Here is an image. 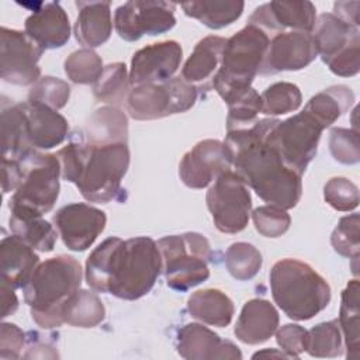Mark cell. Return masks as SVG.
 I'll return each mask as SVG.
<instances>
[{
    "mask_svg": "<svg viewBox=\"0 0 360 360\" xmlns=\"http://www.w3.org/2000/svg\"><path fill=\"white\" fill-rule=\"evenodd\" d=\"M325 127L307 110L278 121L269 134V142L280 153L283 162L302 176L315 158L318 142Z\"/></svg>",
    "mask_w": 360,
    "mask_h": 360,
    "instance_id": "cell-11",
    "label": "cell"
},
{
    "mask_svg": "<svg viewBox=\"0 0 360 360\" xmlns=\"http://www.w3.org/2000/svg\"><path fill=\"white\" fill-rule=\"evenodd\" d=\"M177 353L187 360H239L242 353L236 345L221 339L207 326L187 323L177 332Z\"/></svg>",
    "mask_w": 360,
    "mask_h": 360,
    "instance_id": "cell-20",
    "label": "cell"
},
{
    "mask_svg": "<svg viewBox=\"0 0 360 360\" xmlns=\"http://www.w3.org/2000/svg\"><path fill=\"white\" fill-rule=\"evenodd\" d=\"M207 207L219 232L238 233L249 222L250 193L235 172L226 170L215 179L207 191Z\"/></svg>",
    "mask_w": 360,
    "mask_h": 360,
    "instance_id": "cell-12",
    "label": "cell"
},
{
    "mask_svg": "<svg viewBox=\"0 0 360 360\" xmlns=\"http://www.w3.org/2000/svg\"><path fill=\"white\" fill-rule=\"evenodd\" d=\"M245 3L240 0L225 1H188L181 8L186 15L201 21L204 25L218 30L236 21L243 11Z\"/></svg>",
    "mask_w": 360,
    "mask_h": 360,
    "instance_id": "cell-32",
    "label": "cell"
},
{
    "mask_svg": "<svg viewBox=\"0 0 360 360\" xmlns=\"http://www.w3.org/2000/svg\"><path fill=\"white\" fill-rule=\"evenodd\" d=\"M105 214L89 204L73 202L62 207L53 215V224L65 246L75 252L90 248L104 231Z\"/></svg>",
    "mask_w": 360,
    "mask_h": 360,
    "instance_id": "cell-15",
    "label": "cell"
},
{
    "mask_svg": "<svg viewBox=\"0 0 360 360\" xmlns=\"http://www.w3.org/2000/svg\"><path fill=\"white\" fill-rule=\"evenodd\" d=\"M316 52L329 66L330 72L350 77L360 69L359 28L346 24L333 13L321 14L311 31Z\"/></svg>",
    "mask_w": 360,
    "mask_h": 360,
    "instance_id": "cell-9",
    "label": "cell"
},
{
    "mask_svg": "<svg viewBox=\"0 0 360 360\" xmlns=\"http://www.w3.org/2000/svg\"><path fill=\"white\" fill-rule=\"evenodd\" d=\"M329 149L335 160L343 165L357 163L360 159L357 131L347 128H332L329 134Z\"/></svg>",
    "mask_w": 360,
    "mask_h": 360,
    "instance_id": "cell-45",
    "label": "cell"
},
{
    "mask_svg": "<svg viewBox=\"0 0 360 360\" xmlns=\"http://www.w3.org/2000/svg\"><path fill=\"white\" fill-rule=\"evenodd\" d=\"M257 357H276V359H290V356L283 352V350H277V349H264V350H260L257 353L253 354V359H257Z\"/></svg>",
    "mask_w": 360,
    "mask_h": 360,
    "instance_id": "cell-52",
    "label": "cell"
},
{
    "mask_svg": "<svg viewBox=\"0 0 360 360\" xmlns=\"http://www.w3.org/2000/svg\"><path fill=\"white\" fill-rule=\"evenodd\" d=\"M105 308L97 294L89 290H77L73 292L62 308L65 323L77 328H94L103 322Z\"/></svg>",
    "mask_w": 360,
    "mask_h": 360,
    "instance_id": "cell-31",
    "label": "cell"
},
{
    "mask_svg": "<svg viewBox=\"0 0 360 360\" xmlns=\"http://www.w3.org/2000/svg\"><path fill=\"white\" fill-rule=\"evenodd\" d=\"M129 73L122 62L110 63L104 68L101 76L94 83L93 94L98 101L114 107L127 103L129 94Z\"/></svg>",
    "mask_w": 360,
    "mask_h": 360,
    "instance_id": "cell-34",
    "label": "cell"
},
{
    "mask_svg": "<svg viewBox=\"0 0 360 360\" xmlns=\"http://www.w3.org/2000/svg\"><path fill=\"white\" fill-rule=\"evenodd\" d=\"M343 336L338 319L322 322L308 330L305 352L312 357H338L343 354Z\"/></svg>",
    "mask_w": 360,
    "mask_h": 360,
    "instance_id": "cell-36",
    "label": "cell"
},
{
    "mask_svg": "<svg viewBox=\"0 0 360 360\" xmlns=\"http://www.w3.org/2000/svg\"><path fill=\"white\" fill-rule=\"evenodd\" d=\"M0 302H1V318L13 315L18 308V298L14 292V287L6 280L0 283Z\"/></svg>",
    "mask_w": 360,
    "mask_h": 360,
    "instance_id": "cell-50",
    "label": "cell"
},
{
    "mask_svg": "<svg viewBox=\"0 0 360 360\" xmlns=\"http://www.w3.org/2000/svg\"><path fill=\"white\" fill-rule=\"evenodd\" d=\"M198 90L183 77H172L162 83L135 86L127 98V111L134 120H159L190 110Z\"/></svg>",
    "mask_w": 360,
    "mask_h": 360,
    "instance_id": "cell-10",
    "label": "cell"
},
{
    "mask_svg": "<svg viewBox=\"0 0 360 360\" xmlns=\"http://www.w3.org/2000/svg\"><path fill=\"white\" fill-rule=\"evenodd\" d=\"M359 1H336L333 4V14L349 25L359 28Z\"/></svg>",
    "mask_w": 360,
    "mask_h": 360,
    "instance_id": "cell-49",
    "label": "cell"
},
{
    "mask_svg": "<svg viewBox=\"0 0 360 360\" xmlns=\"http://www.w3.org/2000/svg\"><path fill=\"white\" fill-rule=\"evenodd\" d=\"M262 264V253L248 242L232 243L225 252V266L229 274L239 281L253 278Z\"/></svg>",
    "mask_w": 360,
    "mask_h": 360,
    "instance_id": "cell-37",
    "label": "cell"
},
{
    "mask_svg": "<svg viewBox=\"0 0 360 360\" xmlns=\"http://www.w3.org/2000/svg\"><path fill=\"white\" fill-rule=\"evenodd\" d=\"M25 131L32 149H51L68 135V121L56 110L38 103H21Z\"/></svg>",
    "mask_w": 360,
    "mask_h": 360,
    "instance_id": "cell-22",
    "label": "cell"
},
{
    "mask_svg": "<svg viewBox=\"0 0 360 360\" xmlns=\"http://www.w3.org/2000/svg\"><path fill=\"white\" fill-rule=\"evenodd\" d=\"M278 312L263 298L249 300L236 321L235 336L246 345H259L269 340L277 330Z\"/></svg>",
    "mask_w": 360,
    "mask_h": 360,
    "instance_id": "cell-23",
    "label": "cell"
},
{
    "mask_svg": "<svg viewBox=\"0 0 360 360\" xmlns=\"http://www.w3.org/2000/svg\"><path fill=\"white\" fill-rule=\"evenodd\" d=\"M353 101L354 94L352 89L338 84L311 97L304 110L311 112L325 128H328L352 107Z\"/></svg>",
    "mask_w": 360,
    "mask_h": 360,
    "instance_id": "cell-30",
    "label": "cell"
},
{
    "mask_svg": "<svg viewBox=\"0 0 360 360\" xmlns=\"http://www.w3.org/2000/svg\"><path fill=\"white\" fill-rule=\"evenodd\" d=\"M70 97V86L52 76H44L34 83L28 93L30 103L44 104L53 110H60L66 105Z\"/></svg>",
    "mask_w": 360,
    "mask_h": 360,
    "instance_id": "cell-42",
    "label": "cell"
},
{
    "mask_svg": "<svg viewBox=\"0 0 360 360\" xmlns=\"http://www.w3.org/2000/svg\"><path fill=\"white\" fill-rule=\"evenodd\" d=\"M25 359H34V357H39V359H58V353L53 350V347L48 343L44 342H32L28 346V352L22 356Z\"/></svg>",
    "mask_w": 360,
    "mask_h": 360,
    "instance_id": "cell-51",
    "label": "cell"
},
{
    "mask_svg": "<svg viewBox=\"0 0 360 360\" xmlns=\"http://www.w3.org/2000/svg\"><path fill=\"white\" fill-rule=\"evenodd\" d=\"M79 134L84 141L94 145L127 143L128 120L118 107H101L90 115L84 129Z\"/></svg>",
    "mask_w": 360,
    "mask_h": 360,
    "instance_id": "cell-27",
    "label": "cell"
},
{
    "mask_svg": "<svg viewBox=\"0 0 360 360\" xmlns=\"http://www.w3.org/2000/svg\"><path fill=\"white\" fill-rule=\"evenodd\" d=\"M316 21V8L311 1H270L257 7L249 24L257 25L270 37L285 28L311 32Z\"/></svg>",
    "mask_w": 360,
    "mask_h": 360,
    "instance_id": "cell-19",
    "label": "cell"
},
{
    "mask_svg": "<svg viewBox=\"0 0 360 360\" xmlns=\"http://www.w3.org/2000/svg\"><path fill=\"white\" fill-rule=\"evenodd\" d=\"M25 343L24 332L14 323L3 322L0 326V359L14 360L21 356Z\"/></svg>",
    "mask_w": 360,
    "mask_h": 360,
    "instance_id": "cell-47",
    "label": "cell"
},
{
    "mask_svg": "<svg viewBox=\"0 0 360 360\" xmlns=\"http://www.w3.org/2000/svg\"><path fill=\"white\" fill-rule=\"evenodd\" d=\"M63 66L66 76L77 84L96 83L104 70L101 58L90 48L72 52Z\"/></svg>",
    "mask_w": 360,
    "mask_h": 360,
    "instance_id": "cell-39",
    "label": "cell"
},
{
    "mask_svg": "<svg viewBox=\"0 0 360 360\" xmlns=\"http://www.w3.org/2000/svg\"><path fill=\"white\" fill-rule=\"evenodd\" d=\"M226 39L208 35L197 42L181 69V77L193 86H205L218 72Z\"/></svg>",
    "mask_w": 360,
    "mask_h": 360,
    "instance_id": "cell-26",
    "label": "cell"
},
{
    "mask_svg": "<svg viewBox=\"0 0 360 360\" xmlns=\"http://www.w3.org/2000/svg\"><path fill=\"white\" fill-rule=\"evenodd\" d=\"M231 167L232 160L225 143L217 139H204L183 156L179 174L187 187L204 188Z\"/></svg>",
    "mask_w": 360,
    "mask_h": 360,
    "instance_id": "cell-16",
    "label": "cell"
},
{
    "mask_svg": "<svg viewBox=\"0 0 360 360\" xmlns=\"http://www.w3.org/2000/svg\"><path fill=\"white\" fill-rule=\"evenodd\" d=\"M308 330L297 323H287L276 330V340L290 359H298L307 349Z\"/></svg>",
    "mask_w": 360,
    "mask_h": 360,
    "instance_id": "cell-46",
    "label": "cell"
},
{
    "mask_svg": "<svg viewBox=\"0 0 360 360\" xmlns=\"http://www.w3.org/2000/svg\"><path fill=\"white\" fill-rule=\"evenodd\" d=\"M277 122L276 118H263L252 127L228 131L224 143L243 183L263 201L290 210L301 198L302 181L269 142V134Z\"/></svg>",
    "mask_w": 360,
    "mask_h": 360,
    "instance_id": "cell-1",
    "label": "cell"
},
{
    "mask_svg": "<svg viewBox=\"0 0 360 360\" xmlns=\"http://www.w3.org/2000/svg\"><path fill=\"white\" fill-rule=\"evenodd\" d=\"M79 15L75 35L80 45L96 48L108 41L112 31L110 1H76Z\"/></svg>",
    "mask_w": 360,
    "mask_h": 360,
    "instance_id": "cell-25",
    "label": "cell"
},
{
    "mask_svg": "<svg viewBox=\"0 0 360 360\" xmlns=\"http://www.w3.org/2000/svg\"><path fill=\"white\" fill-rule=\"evenodd\" d=\"M10 229L31 248L39 252H51L56 242L55 228L42 217L10 215Z\"/></svg>",
    "mask_w": 360,
    "mask_h": 360,
    "instance_id": "cell-35",
    "label": "cell"
},
{
    "mask_svg": "<svg viewBox=\"0 0 360 360\" xmlns=\"http://www.w3.org/2000/svg\"><path fill=\"white\" fill-rule=\"evenodd\" d=\"M318 56L311 32L284 31L273 35L266 52L260 75L284 70H301Z\"/></svg>",
    "mask_w": 360,
    "mask_h": 360,
    "instance_id": "cell-18",
    "label": "cell"
},
{
    "mask_svg": "<svg viewBox=\"0 0 360 360\" xmlns=\"http://www.w3.org/2000/svg\"><path fill=\"white\" fill-rule=\"evenodd\" d=\"M183 56V49L176 41H162L136 51L131 60V86L162 83L173 77Z\"/></svg>",
    "mask_w": 360,
    "mask_h": 360,
    "instance_id": "cell-17",
    "label": "cell"
},
{
    "mask_svg": "<svg viewBox=\"0 0 360 360\" xmlns=\"http://www.w3.org/2000/svg\"><path fill=\"white\" fill-rule=\"evenodd\" d=\"M260 111V94L253 87H249L246 91H243L231 103H228L226 132L252 127L257 121V115Z\"/></svg>",
    "mask_w": 360,
    "mask_h": 360,
    "instance_id": "cell-40",
    "label": "cell"
},
{
    "mask_svg": "<svg viewBox=\"0 0 360 360\" xmlns=\"http://www.w3.org/2000/svg\"><path fill=\"white\" fill-rule=\"evenodd\" d=\"M256 231L266 238H278L285 233L291 224V217L284 208L277 205H262L252 212Z\"/></svg>",
    "mask_w": 360,
    "mask_h": 360,
    "instance_id": "cell-43",
    "label": "cell"
},
{
    "mask_svg": "<svg viewBox=\"0 0 360 360\" xmlns=\"http://www.w3.org/2000/svg\"><path fill=\"white\" fill-rule=\"evenodd\" d=\"M44 49L25 31L0 30V76L4 82L17 86H30L41 77L38 60Z\"/></svg>",
    "mask_w": 360,
    "mask_h": 360,
    "instance_id": "cell-14",
    "label": "cell"
},
{
    "mask_svg": "<svg viewBox=\"0 0 360 360\" xmlns=\"http://www.w3.org/2000/svg\"><path fill=\"white\" fill-rule=\"evenodd\" d=\"M18 162L21 179L8 201L10 215L42 217L59 197V160L56 155L31 150Z\"/></svg>",
    "mask_w": 360,
    "mask_h": 360,
    "instance_id": "cell-7",
    "label": "cell"
},
{
    "mask_svg": "<svg viewBox=\"0 0 360 360\" xmlns=\"http://www.w3.org/2000/svg\"><path fill=\"white\" fill-rule=\"evenodd\" d=\"M359 280L349 281L342 292L339 312V326L343 336V345L347 349L349 359H359Z\"/></svg>",
    "mask_w": 360,
    "mask_h": 360,
    "instance_id": "cell-33",
    "label": "cell"
},
{
    "mask_svg": "<svg viewBox=\"0 0 360 360\" xmlns=\"http://www.w3.org/2000/svg\"><path fill=\"white\" fill-rule=\"evenodd\" d=\"M17 235L4 236L0 243V273L14 288H22L39 263L38 255Z\"/></svg>",
    "mask_w": 360,
    "mask_h": 360,
    "instance_id": "cell-24",
    "label": "cell"
},
{
    "mask_svg": "<svg viewBox=\"0 0 360 360\" xmlns=\"http://www.w3.org/2000/svg\"><path fill=\"white\" fill-rule=\"evenodd\" d=\"M360 217L359 214H350L340 218L338 226L332 232L330 243L339 255L353 259V271L356 273V263L360 253Z\"/></svg>",
    "mask_w": 360,
    "mask_h": 360,
    "instance_id": "cell-41",
    "label": "cell"
},
{
    "mask_svg": "<svg viewBox=\"0 0 360 360\" xmlns=\"http://www.w3.org/2000/svg\"><path fill=\"white\" fill-rule=\"evenodd\" d=\"M80 284L82 267L75 257L59 255L38 263L22 287L24 301L31 308L34 322L44 329L65 323L62 308Z\"/></svg>",
    "mask_w": 360,
    "mask_h": 360,
    "instance_id": "cell-4",
    "label": "cell"
},
{
    "mask_svg": "<svg viewBox=\"0 0 360 360\" xmlns=\"http://www.w3.org/2000/svg\"><path fill=\"white\" fill-rule=\"evenodd\" d=\"M25 34L44 51L63 46L70 38V22L59 3H39L38 8L27 17Z\"/></svg>",
    "mask_w": 360,
    "mask_h": 360,
    "instance_id": "cell-21",
    "label": "cell"
},
{
    "mask_svg": "<svg viewBox=\"0 0 360 360\" xmlns=\"http://www.w3.org/2000/svg\"><path fill=\"white\" fill-rule=\"evenodd\" d=\"M60 176L76 184L80 194L90 202H108L117 197L121 180L129 166L127 143L94 145L80 134L58 150Z\"/></svg>",
    "mask_w": 360,
    "mask_h": 360,
    "instance_id": "cell-3",
    "label": "cell"
},
{
    "mask_svg": "<svg viewBox=\"0 0 360 360\" xmlns=\"http://www.w3.org/2000/svg\"><path fill=\"white\" fill-rule=\"evenodd\" d=\"M160 270L162 257L153 239L112 236L90 253L84 271L93 290L132 301L152 290Z\"/></svg>",
    "mask_w": 360,
    "mask_h": 360,
    "instance_id": "cell-2",
    "label": "cell"
},
{
    "mask_svg": "<svg viewBox=\"0 0 360 360\" xmlns=\"http://www.w3.org/2000/svg\"><path fill=\"white\" fill-rule=\"evenodd\" d=\"M325 201L336 211H352L359 205V188L346 177H332L323 187Z\"/></svg>",
    "mask_w": 360,
    "mask_h": 360,
    "instance_id": "cell-44",
    "label": "cell"
},
{
    "mask_svg": "<svg viewBox=\"0 0 360 360\" xmlns=\"http://www.w3.org/2000/svg\"><path fill=\"white\" fill-rule=\"evenodd\" d=\"M270 38L266 31L248 22L226 39L221 66L212 79L214 89L226 104L246 91L255 76L260 75Z\"/></svg>",
    "mask_w": 360,
    "mask_h": 360,
    "instance_id": "cell-6",
    "label": "cell"
},
{
    "mask_svg": "<svg viewBox=\"0 0 360 360\" xmlns=\"http://www.w3.org/2000/svg\"><path fill=\"white\" fill-rule=\"evenodd\" d=\"M166 284L176 291H187L210 277L211 248L197 232L169 235L158 242Z\"/></svg>",
    "mask_w": 360,
    "mask_h": 360,
    "instance_id": "cell-8",
    "label": "cell"
},
{
    "mask_svg": "<svg viewBox=\"0 0 360 360\" xmlns=\"http://www.w3.org/2000/svg\"><path fill=\"white\" fill-rule=\"evenodd\" d=\"M21 169L18 160L3 159V194L15 190L20 184Z\"/></svg>",
    "mask_w": 360,
    "mask_h": 360,
    "instance_id": "cell-48",
    "label": "cell"
},
{
    "mask_svg": "<svg viewBox=\"0 0 360 360\" xmlns=\"http://www.w3.org/2000/svg\"><path fill=\"white\" fill-rule=\"evenodd\" d=\"M31 150L22 105L1 103V153L3 159L18 160Z\"/></svg>",
    "mask_w": 360,
    "mask_h": 360,
    "instance_id": "cell-29",
    "label": "cell"
},
{
    "mask_svg": "<svg viewBox=\"0 0 360 360\" xmlns=\"http://www.w3.org/2000/svg\"><path fill=\"white\" fill-rule=\"evenodd\" d=\"M262 114L281 115L300 108L302 96L297 84L288 82H278L269 86L262 94Z\"/></svg>",
    "mask_w": 360,
    "mask_h": 360,
    "instance_id": "cell-38",
    "label": "cell"
},
{
    "mask_svg": "<svg viewBox=\"0 0 360 360\" xmlns=\"http://www.w3.org/2000/svg\"><path fill=\"white\" fill-rule=\"evenodd\" d=\"M274 302L294 321H307L323 311L330 301L328 281L308 263L281 259L270 270Z\"/></svg>",
    "mask_w": 360,
    "mask_h": 360,
    "instance_id": "cell-5",
    "label": "cell"
},
{
    "mask_svg": "<svg viewBox=\"0 0 360 360\" xmlns=\"http://www.w3.org/2000/svg\"><path fill=\"white\" fill-rule=\"evenodd\" d=\"M176 4L172 1L131 0L117 7L114 25L118 35L129 42L142 35H159L176 24Z\"/></svg>",
    "mask_w": 360,
    "mask_h": 360,
    "instance_id": "cell-13",
    "label": "cell"
},
{
    "mask_svg": "<svg viewBox=\"0 0 360 360\" xmlns=\"http://www.w3.org/2000/svg\"><path fill=\"white\" fill-rule=\"evenodd\" d=\"M190 315L207 325L225 328L233 316V302L217 288H205L193 292L187 301Z\"/></svg>",
    "mask_w": 360,
    "mask_h": 360,
    "instance_id": "cell-28",
    "label": "cell"
}]
</instances>
